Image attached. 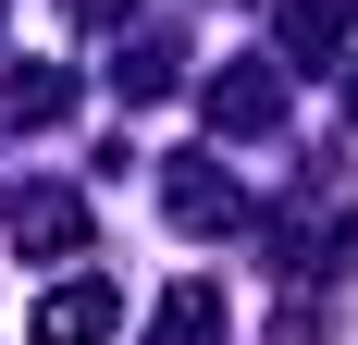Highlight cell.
<instances>
[{
	"label": "cell",
	"mask_w": 358,
	"mask_h": 345,
	"mask_svg": "<svg viewBox=\"0 0 358 345\" xmlns=\"http://www.w3.org/2000/svg\"><path fill=\"white\" fill-rule=\"evenodd\" d=\"M148 345H222V284H173V309Z\"/></svg>",
	"instance_id": "7a4b0ae2"
},
{
	"label": "cell",
	"mask_w": 358,
	"mask_h": 345,
	"mask_svg": "<svg viewBox=\"0 0 358 345\" xmlns=\"http://www.w3.org/2000/svg\"><path fill=\"white\" fill-rule=\"evenodd\" d=\"M13 235H25V247H74V235H87V210H74L62 185H37V198H13Z\"/></svg>",
	"instance_id": "3957f363"
},
{
	"label": "cell",
	"mask_w": 358,
	"mask_h": 345,
	"mask_svg": "<svg viewBox=\"0 0 358 345\" xmlns=\"http://www.w3.org/2000/svg\"><path fill=\"white\" fill-rule=\"evenodd\" d=\"M346 111H358V74H346Z\"/></svg>",
	"instance_id": "8992f818"
},
{
	"label": "cell",
	"mask_w": 358,
	"mask_h": 345,
	"mask_svg": "<svg viewBox=\"0 0 358 345\" xmlns=\"http://www.w3.org/2000/svg\"><path fill=\"white\" fill-rule=\"evenodd\" d=\"M74 13H87V25H111V13H124V0H74Z\"/></svg>",
	"instance_id": "5b68a950"
},
{
	"label": "cell",
	"mask_w": 358,
	"mask_h": 345,
	"mask_svg": "<svg viewBox=\"0 0 358 345\" xmlns=\"http://www.w3.org/2000/svg\"><path fill=\"white\" fill-rule=\"evenodd\" d=\"M285 50H346V0H285Z\"/></svg>",
	"instance_id": "277c9868"
},
{
	"label": "cell",
	"mask_w": 358,
	"mask_h": 345,
	"mask_svg": "<svg viewBox=\"0 0 358 345\" xmlns=\"http://www.w3.org/2000/svg\"><path fill=\"white\" fill-rule=\"evenodd\" d=\"M111 284H62V296H50V309H37V345H87V333H111Z\"/></svg>",
	"instance_id": "6da1fadb"
}]
</instances>
